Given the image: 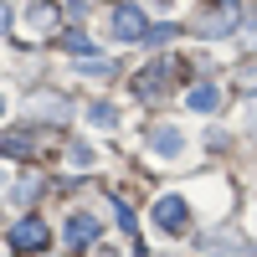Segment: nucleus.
<instances>
[{"mask_svg":"<svg viewBox=\"0 0 257 257\" xmlns=\"http://www.w3.org/2000/svg\"><path fill=\"white\" fill-rule=\"evenodd\" d=\"M155 226L170 231V237H175V231H185V226H190V206H185V196H160V201H155Z\"/></svg>","mask_w":257,"mask_h":257,"instance_id":"nucleus-1","label":"nucleus"},{"mask_svg":"<svg viewBox=\"0 0 257 257\" xmlns=\"http://www.w3.org/2000/svg\"><path fill=\"white\" fill-rule=\"evenodd\" d=\"M108 16H113L108 26H113V36H118V41H139V36L149 31V26H144V11H139V6H128V0H123V6H113Z\"/></svg>","mask_w":257,"mask_h":257,"instance_id":"nucleus-2","label":"nucleus"},{"mask_svg":"<svg viewBox=\"0 0 257 257\" xmlns=\"http://www.w3.org/2000/svg\"><path fill=\"white\" fill-rule=\"evenodd\" d=\"M62 237H67L72 252H82V247H93V242H98V221L88 216V211H77V216H67V231H62Z\"/></svg>","mask_w":257,"mask_h":257,"instance_id":"nucleus-3","label":"nucleus"},{"mask_svg":"<svg viewBox=\"0 0 257 257\" xmlns=\"http://www.w3.org/2000/svg\"><path fill=\"white\" fill-rule=\"evenodd\" d=\"M11 247H16V252H31V247H47V226H41L36 216H26V221H16V226H11Z\"/></svg>","mask_w":257,"mask_h":257,"instance_id":"nucleus-4","label":"nucleus"},{"mask_svg":"<svg viewBox=\"0 0 257 257\" xmlns=\"http://www.w3.org/2000/svg\"><path fill=\"white\" fill-rule=\"evenodd\" d=\"M237 21H231V11H221V6H201V16H196V31L201 36H226Z\"/></svg>","mask_w":257,"mask_h":257,"instance_id":"nucleus-5","label":"nucleus"},{"mask_svg":"<svg viewBox=\"0 0 257 257\" xmlns=\"http://www.w3.org/2000/svg\"><path fill=\"white\" fill-rule=\"evenodd\" d=\"M26 31L31 36H52L57 31V6H52V0H36V6L26 11Z\"/></svg>","mask_w":257,"mask_h":257,"instance_id":"nucleus-6","label":"nucleus"},{"mask_svg":"<svg viewBox=\"0 0 257 257\" xmlns=\"http://www.w3.org/2000/svg\"><path fill=\"white\" fill-rule=\"evenodd\" d=\"M201 247H206V252H226V257H257V247L237 242V237H231V231H216V237H206Z\"/></svg>","mask_w":257,"mask_h":257,"instance_id":"nucleus-7","label":"nucleus"},{"mask_svg":"<svg viewBox=\"0 0 257 257\" xmlns=\"http://www.w3.org/2000/svg\"><path fill=\"white\" fill-rule=\"evenodd\" d=\"M185 103H190L196 113H216V108H221V93L211 88V82H196V88L185 93Z\"/></svg>","mask_w":257,"mask_h":257,"instance_id":"nucleus-8","label":"nucleus"},{"mask_svg":"<svg viewBox=\"0 0 257 257\" xmlns=\"http://www.w3.org/2000/svg\"><path fill=\"white\" fill-rule=\"evenodd\" d=\"M180 149H185V144H180V128H170V123H165V128H155V155L180 160Z\"/></svg>","mask_w":257,"mask_h":257,"instance_id":"nucleus-9","label":"nucleus"},{"mask_svg":"<svg viewBox=\"0 0 257 257\" xmlns=\"http://www.w3.org/2000/svg\"><path fill=\"white\" fill-rule=\"evenodd\" d=\"M160 82H170V62H155V67H149V72H139L134 93H139V98H149V93L160 88Z\"/></svg>","mask_w":257,"mask_h":257,"instance_id":"nucleus-10","label":"nucleus"},{"mask_svg":"<svg viewBox=\"0 0 257 257\" xmlns=\"http://www.w3.org/2000/svg\"><path fill=\"white\" fill-rule=\"evenodd\" d=\"M88 118H93V123H118V108H113V103H98Z\"/></svg>","mask_w":257,"mask_h":257,"instance_id":"nucleus-11","label":"nucleus"},{"mask_svg":"<svg viewBox=\"0 0 257 257\" xmlns=\"http://www.w3.org/2000/svg\"><path fill=\"white\" fill-rule=\"evenodd\" d=\"M144 36H149V41H175V26H149Z\"/></svg>","mask_w":257,"mask_h":257,"instance_id":"nucleus-12","label":"nucleus"},{"mask_svg":"<svg viewBox=\"0 0 257 257\" xmlns=\"http://www.w3.org/2000/svg\"><path fill=\"white\" fill-rule=\"evenodd\" d=\"M72 165H93V149L88 144H72Z\"/></svg>","mask_w":257,"mask_h":257,"instance_id":"nucleus-13","label":"nucleus"},{"mask_svg":"<svg viewBox=\"0 0 257 257\" xmlns=\"http://www.w3.org/2000/svg\"><path fill=\"white\" fill-rule=\"evenodd\" d=\"M0 31H11V11H6V0H0Z\"/></svg>","mask_w":257,"mask_h":257,"instance_id":"nucleus-14","label":"nucleus"},{"mask_svg":"<svg viewBox=\"0 0 257 257\" xmlns=\"http://www.w3.org/2000/svg\"><path fill=\"white\" fill-rule=\"evenodd\" d=\"M0 113H6V98H0Z\"/></svg>","mask_w":257,"mask_h":257,"instance_id":"nucleus-15","label":"nucleus"}]
</instances>
